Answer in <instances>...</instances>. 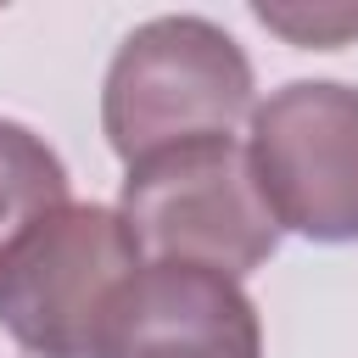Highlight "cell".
Returning a JSON list of instances; mask_svg holds the SVG:
<instances>
[{
  "instance_id": "cell-1",
  "label": "cell",
  "mask_w": 358,
  "mask_h": 358,
  "mask_svg": "<svg viewBox=\"0 0 358 358\" xmlns=\"http://www.w3.org/2000/svg\"><path fill=\"white\" fill-rule=\"evenodd\" d=\"M241 117H252V62L207 17L140 22L101 84V129L123 168L190 140H224Z\"/></svg>"
},
{
  "instance_id": "cell-2",
  "label": "cell",
  "mask_w": 358,
  "mask_h": 358,
  "mask_svg": "<svg viewBox=\"0 0 358 358\" xmlns=\"http://www.w3.org/2000/svg\"><path fill=\"white\" fill-rule=\"evenodd\" d=\"M117 218L145 263H196L229 280L263 268L280 246V224L263 207L235 134L190 140L134 162L123 173Z\"/></svg>"
},
{
  "instance_id": "cell-3",
  "label": "cell",
  "mask_w": 358,
  "mask_h": 358,
  "mask_svg": "<svg viewBox=\"0 0 358 358\" xmlns=\"http://www.w3.org/2000/svg\"><path fill=\"white\" fill-rule=\"evenodd\" d=\"M117 207L67 201L0 268V324L34 358H95L117 291L140 268Z\"/></svg>"
},
{
  "instance_id": "cell-4",
  "label": "cell",
  "mask_w": 358,
  "mask_h": 358,
  "mask_svg": "<svg viewBox=\"0 0 358 358\" xmlns=\"http://www.w3.org/2000/svg\"><path fill=\"white\" fill-rule=\"evenodd\" d=\"M246 162L280 229L347 246L358 241V90L296 78L252 106Z\"/></svg>"
},
{
  "instance_id": "cell-5",
  "label": "cell",
  "mask_w": 358,
  "mask_h": 358,
  "mask_svg": "<svg viewBox=\"0 0 358 358\" xmlns=\"http://www.w3.org/2000/svg\"><path fill=\"white\" fill-rule=\"evenodd\" d=\"M95 358H263L257 302L196 263H140L117 291Z\"/></svg>"
},
{
  "instance_id": "cell-6",
  "label": "cell",
  "mask_w": 358,
  "mask_h": 358,
  "mask_svg": "<svg viewBox=\"0 0 358 358\" xmlns=\"http://www.w3.org/2000/svg\"><path fill=\"white\" fill-rule=\"evenodd\" d=\"M62 207H67V168H62V157L34 129L0 117V268Z\"/></svg>"
},
{
  "instance_id": "cell-7",
  "label": "cell",
  "mask_w": 358,
  "mask_h": 358,
  "mask_svg": "<svg viewBox=\"0 0 358 358\" xmlns=\"http://www.w3.org/2000/svg\"><path fill=\"white\" fill-rule=\"evenodd\" d=\"M252 17L302 50H336L358 39V6H252Z\"/></svg>"
}]
</instances>
